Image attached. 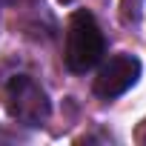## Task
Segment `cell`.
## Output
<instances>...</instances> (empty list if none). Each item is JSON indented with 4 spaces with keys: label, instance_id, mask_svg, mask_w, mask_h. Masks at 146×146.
Masks as SVG:
<instances>
[{
    "label": "cell",
    "instance_id": "277c9868",
    "mask_svg": "<svg viewBox=\"0 0 146 146\" xmlns=\"http://www.w3.org/2000/svg\"><path fill=\"white\" fill-rule=\"evenodd\" d=\"M6 3H20V0H6Z\"/></svg>",
    "mask_w": 146,
    "mask_h": 146
},
{
    "label": "cell",
    "instance_id": "7a4b0ae2",
    "mask_svg": "<svg viewBox=\"0 0 146 146\" xmlns=\"http://www.w3.org/2000/svg\"><path fill=\"white\" fill-rule=\"evenodd\" d=\"M6 109L23 126H43L49 120L52 103L40 83H35L29 75H15L6 86Z\"/></svg>",
    "mask_w": 146,
    "mask_h": 146
},
{
    "label": "cell",
    "instance_id": "3957f363",
    "mask_svg": "<svg viewBox=\"0 0 146 146\" xmlns=\"http://www.w3.org/2000/svg\"><path fill=\"white\" fill-rule=\"evenodd\" d=\"M140 78V60L135 54H112L100 72L95 78V95L103 98V100H112V98H120L123 92H129Z\"/></svg>",
    "mask_w": 146,
    "mask_h": 146
},
{
    "label": "cell",
    "instance_id": "6da1fadb",
    "mask_svg": "<svg viewBox=\"0 0 146 146\" xmlns=\"http://www.w3.org/2000/svg\"><path fill=\"white\" fill-rule=\"evenodd\" d=\"M106 52V37H103V29L98 26L95 15L86 12V9H78L75 15L69 17V26H66V66L69 72L75 75H86L89 69H95L100 63Z\"/></svg>",
    "mask_w": 146,
    "mask_h": 146
}]
</instances>
